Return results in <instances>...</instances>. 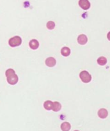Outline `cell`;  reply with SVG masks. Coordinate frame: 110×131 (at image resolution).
<instances>
[{"mask_svg": "<svg viewBox=\"0 0 110 131\" xmlns=\"http://www.w3.org/2000/svg\"><path fill=\"white\" fill-rule=\"evenodd\" d=\"M98 115L100 118H106L108 116V111L105 108L100 109L98 112Z\"/></svg>", "mask_w": 110, "mask_h": 131, "instance_id": "52a82bcc", "label": "cell"}, {"mask_svg": "<svg viewBox=\"0 0 110 131\" xmlns=\"http://www.w3.org/2000/svg\"><path fill=\"white\" fill-rule=\"evenodd\" d=\"M70 128H71V126H70V123H68V122H63L61 125V129L63 131H68L70 130Z\"/></svg>", "mask_w": 110, "mask_h": 131, "instance_id": "30bf717a", "label": "cell"}, {"mask_svg": "<svg viewBox=\"0 0 110 131\" xmlns=\"http://www.w3.org/2000/svg\"><path fill=\"white\" fill-rule=\"evenodd\" d=\"M79 6L83 10H88L91 7V4L89 0H79Z\"/></svg>", "mask_w": 110, "mask_h": 131, "instance_id": "277c9868", "label": "cell"}, {"mask_svg": "<svg viewBox=\"0 0 110 131\" xmlns=\"http://www.w3.org/2000/svg\"><path fill=\"white\" fill-rule=\"evenodd\" d=\"M55 27V23L53 21H49L47 23V28L49 30H52Z\"/></svg>", "mask_w": 110, "mask_h": 131, "instance_id": "5bb4252c", "label": "cell"}, {"mask_svg": "<svg viewBox=\"0 0 110 131\" xmlns=\"http://www.w3.org/2000/svg\"><path fill=\"white\" fill-rule=\"evenodd\" d=\"M22 38L20 36H15L14 37H12L10 38L8 40V44L10 47L12 48H15V47H18V46H20L21 44H22Z\"/></svg>", "mask_w": 110, "mask_h": 131, "instance_id": "7a4b0ae2", "label": "cell"}, {"mask_svg": "<svg viewBox=\"0 0 110 131\" xmlns=\"http://www.w3.org/2000/svg\"><path fill=\"white\" fill-rule=\"evenodd\" d=\"M80 78L82 82L86 84L89 83L92 80V77L91 75V74L86 71H82L80 73Z\"/></svg>", "mask_w": 110, "mask_h": 131, "instance_id": "3957f363", "label": "cell"}, {"mask_svg": "<svg viewBox=\"0 0 110 131\" xmlns=\"http://www.w3.org/2000/svg\"><path fill=\"white\" fill-rule=\"evenodd\" d=\"M61 53L63 57H68L70 54V49L68 47H63L61 50Z\"/></svg>", "mask_w": 110, "mask_h": 131, "instance_id": "8fae6325", "label": "cell"}, {"mask_svg": "<svg viewBox=\"0 0 110 131\" xmlns=\"http://www.w3.org/2000/svg\"><path fill=\"white\" fill-rule=\"evenodd\" d=\"M88 41L87 36L84 34H81L78 36V42L80 45H82V46H84V45H86Z\"/></svg>", "mask_w": 110, "mask_h": 131, "instance_id": "5b68a950", "label": "cell"}, {"mask_svg": "<svg viewBox=\"0 0 110 131\" xmlns=\"http://www.w3.org/2000/svg\"><path fill=\"white\" fill-rule=\"evenodd\" d=\"M5 75L7 79V82L10 85H15V84L18 83L19 78L13 69L9 68L6 70Z\"/></svg>", "mask_w": 110, "mask_h": 131, "instance_id": "6da1fadb", "label": "cell"}, {"mask_svg": "<svg viewBox=\"0 0 110 131\" xmlns=\"http://www.w3.org/2000/svg\"><path fill=\"white\" fill-rule=\"evenodd\" d=\"M43 107L47 110H52V102L51 101H45L44 104H43Z\"/></svg>", "mask_w": 110, "mask_h": 131, "instance_id": "4fadbf2b", "label": "cell"}, {"mask_svg": "<svg viewBox=\"0 0 110 131\" xmlns=\"http://www.w3.org/2000/svg\"><path fill=\"white\" fill-rule=\"evenodd\" d=\"M29 47L31 50H37L39 47V42L36 39H32L29 42Z\"/></svg>", "mask_w": 110, "mask_h": 131, "instance_id": "ba28073f", "label": "cell"}, {"mask_svg": "<svg viewBox=\"0 0 110 131\" xmlns=\"http://www.w3.org/2000/svg\"><path fill=\"white\" fill-rule=\"evenodd\" d=\"M45 64L48 66V67L52 68L55 66V65L57 64V61L53 57H48L46 60H45Z\"/></svg>", "mask_w": 110, "mask_h": 131, "instance_id": "8992f818", "label": "cell"}, {"mask_svg": "<svg viewBox=\"0 0 110 131\" xmlns=\"http://www.w3.org/2000/svg\"><path fill=\"white\" fill-rule=\"evenodd\" d=\"M97 63H98V65L105 66L106 63H107V59L105 57H100L98 59Z\"/></svg>", "mask_w": 110, "mask_h": 131, "instance_id": "7c38bea8", "label": "cell"}, {"mask_svg": "<svg viewBox=\"0 0 110 131\" xmlns=\"http://www.w3.org/2000/svg\"><path fill=\"white\" fill-rule=\"evenodd\" d=\"M61 109V105L60 103L59 102H52V110L54 112H57L60 111Z\"/></svg>", "mask_w": 110, "mask_h": 131, "instance_id": "9c48e42d", "label": "cell"}]
</instances>
